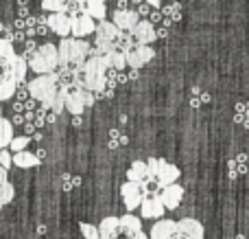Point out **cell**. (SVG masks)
<instances>
[{"label": "cell", "instance_id": "9c48e42d", "mask_svg": "<svg viewBox=\"0 0 249 239\" xmlns=\"http://www.w3.org/2000/svg\"><path fill=\"white\" fill-rule=\"evenodd\" d=\"M94 95L86 88L66 86L64 88V110H68L72 117H81V112L90 105H94Z\"/></svg>", "mask_w": 249, "mask_h": 239}, {"label": "cell", "instance_id": "d590c367", "mask_svg": "<svg viewBox=\"0 0 249 239\" xmlns=\"http://www.w3.org/2000/svg\"><path fill=\"white\" fill-rule=\"evenodd\" d=\"M72 125H74V127L81 125V117H74V119H72Z\"/></svg>", "mask_w": 249, "mask_h": 239}, {"label": "cell", "instance_id": "277c9868", "mask_svg": "<svg viewBox=\"0 0 249 239\" xmlns=\"http://www.w3.org/2000/svg\"><path fill=\"white\" fill-rule=\"evenodd\" d=\"M149 239H206V231L201 222L195 218L158 219L151 226Z\"/></svg>", "mask_w": 249, "mask_h": 239}, {"label": "cell", "instance_id": "8d00e7d4", "mask_svg": "<svg viewBox=\"0 0 249 239\" xmlns=\"http://www.w3.org/2000/svg\"><path fill=\"white\" fill-rule=\"evenodd\" d=\"M138 75H140V73H138V70H133V68H131V73H129V79H138Z\"/></svg>", "mask_w": 249, "mask_h": 239}, {"label": "cell", "instance_id": "d6a6232c", "mask_svg": "<svg viewBox=\"0 0 249 239\" xmlns=\"http://www.w3.org/2000/svg\"><path fill=\"white\" fill-rule=\"evenodd\" d=\"M146 4H149L151 9H160L162 7V0H146Z\"/></svg>", "mask_w": 249, "mask_h": 239}, {"label": "cell", "instance_id": "ac0fdd59", "mask_svg": "<svg viewBox=\"0 0 249 239\" xmlns=\"http://www.w3.org/2000/svg\"><path fill=\"white\" fill-rule=\"evenodd\" d=\"M42 9L51 13H68L74 16L79 11V0H42Z\"/></svg>", "mask_w": 249, "mask_h": 239}, {"label": "cell", "instance_id": "3957f363", "mask_svg": "<svg viewBox=\"0 0 249 239\" xmlns=\"http://www.w3.org/2000/svg\"><path fill=\"white\" fill-rule=\"evenodd\" d=\"M99 239H149L138 215H109L101 219Z\"/></svg>", "mask_w": 249, "mask_h": 239}, {"label": "cell", "instance_id": "603a6c76", "mask_svg": "<svg viewBox=\"0 0 249 239\" xmlns=\"http://www.w3.org/2000/svg\"><path fill=\"white\" fill-rule=\"evenodd\" d=\"M127 180L129 182H138V184L146 182V165H144V160L131 162V167H129V171H127Z\"/></svg>", "mask_w": 249, "mask_h": 239}, {"label": "cell", "instance_id": "74e56055", "mask_svg": "<svg viewBox=\"0 0 249 239\" xmlns=\"http://www.w3.org/2000/svg\"><path fill=\"white\" fill-rule=\"evenodd\" d=\"M24 127H26V132H29V134H31V132H33V130H35V125H33V123H26Z\"/></svg>", "mask_w": 249, "mask_h": 239}, {"label": "cell", "instance_id": "7402d4cb", "mask_svg": "<svg viewBox=\"0 0 249 239\" xmlns=\"http://www.w3.org/2000/svg\"><path fill=\"white\" fill-rule=\"evenodd\" d=\"M13 136H16V134H13L11 121H9V119H4L2 110H0V152L9 147V143H11Z\"/></svg>", "mask_w": 249, "mask_h": 239}, {"label": "cell", "instance_id": "4dcf8cb0", "mask_svg": "<svg viewBox=\"0 0 249 239\" xmlns=\"http://www.w3.org/2000/svg\"><path fill=\"white\" fill-rule=\"evenodd\" d=\"M24 42H26V48H24V53H22V57H24V60H29V57L37 51V44H35V40H24Z\"/></svg>", "mask_w": 249, "mask_h": 239}, {"label": "cell", "instance_id": "f1b7e54d", "mask_svg": "<svg viewBox=\"0 0 249 239\" xmlns=\"http://www.w3.org/2000/svg\"><path fill=\"white\" fill-rule=\"evenodd\" d=\"M79 231L83 233V237H86V239H99V228H96L94 224L81 222V224H79Z\"/></svg>", "mask_w": 249, "mask_h": 239}, {"label": "cell", "instance_id": "8992f818", "mask_svg": "<svg viewBox=\"0 0 249 239\" xmlns=\"http://www.w3.org/2000/svg\"><path fill=\"white\" fill-rule=\"evenodd\" d=\"M144 165H146V182L151 180L158 191H162L168 184H175L181 176L179 167L164 160V158H149Z\"/></svg>", "mask_w": 249, "mask_h": 239}, {"label": "cell", "instance_id": "9a60e30c", "mask_svg": "<svg viewBox=\"0 0 249 239\" xmlns=\"http://www.w3.org/2000/svg\"><path fill=\"white\" fill-rule=\"evenodd\" d=\"M140 213L144 219H162V215L166 213V209L162 206L158 193H151V196L142 198L140 202Z\"/></svg>", "mask_w": 249, "mask_h": 239}, {"label": "cell", "instance_id": "7c38bea8", "mask_svg": "<svg viewBox=\"0 0 249 239\" xmlns=\"http://www.w3.org/2000/svg\"><path fill=\"white\" fill-rule=\"evenodd\" d=\"M153 57H155V51L151 46H133L131 51L124 53V64H127L129 68L138 70L144 64H149Z\"/></svg>", "mask_w": 249, "mask_h": 239}, {"label": "cell", "instance_id": "44dd1931", "mask_svg": "<svg viewBox=\"0 0 249 239\" xmlns=\"http://www.w3.org/2000/svg\"><path fill=\"white\" fill-rule=\"evenodd\" d=\"M11 165L20 167V169H31V167H37L39 165V158L31 152H18V154H11Z\"/></svg>", "mask_w": 249, "mask_h": 239}, {"label": "cell", "instance_id": "52a82bcc", "mask_svg": "<svg viewBox=\"0 0 249 239\" xmlns=\"http://www.w3.org/2000/svg\"><path fill=\"white\" fill-rule=\"evenodd\" d=\"M26 66H29L33 73H37V75L57 73V68H59V61H57V46L55 44H51V42L37 46V51L26 60Z\"/></svg>", "mask_w": 249, "mask_h": 239}, {"label": "cell", "instance_id": "ba28073f", "mask_svg": "<svg viewBox=\"0 0 249 239\" xmlns=\"http://www.w3.org/2000/svg\"><path fill=\"white\" fill-rule=\"evenodd\" d=\"M118 35H121V31H118L109 20L96 22V29H94V46H92V48H94L99 55H109V53L116 51Z\"/></svg>", "mask_w": 249, "mask_h": 239}, {"label": "cell", "instance_id": "5bb4252c", "mask_svg": "<svg viewBox=\"0 0 249 239\" xmlns=\"http://www.w3.org/2000/svg\"><path fill=\"white\" fill-rule=\"evenodd\" d=\"M158 198H160V202H162V206L166 211H175L177 206H179V202H181V198H184V187L181 184H168V187H164L162 191L158 193Z\"/></svg>", "mask_w": 249, "mask_h": 239}, {"label": "cell", "instance_id": "8fae6325", "mask_svg": "<svg viewBox=\"0 0 249 239\" xmlns=\"http://www.w3.org/2000/svg\"><path fill=\"white\" fill-rule=\"evenodd\" d=\"M155 24H151L149 20H140L131 31H129V38L133 40L136 46H151V44L158 40V33H155Z\"/></svg>", "mask_w": 249, "mask_h": 239}, {"label": "cell", "instance_id": "f35d334b", "mask_svg": "<svg viewBox=\"0 0 249 239\" xmlns=\"http://www.w3.org/2000/svg\"><path fill=\"white\" fill-rule=\"evenodd\" d=\"M118 2H121V9H123V4H124V2H127V0H118Z\"/></svg>", "mask_w": 249, "mask_h": 239}, {"label": "cell", "instance_id": "5b68a950", "mask_svg": "<svg viewBox=\"0 0 249 239\" xmlns=\"http://www.w3.org/2000/svg\"><path fill=\"white\" fill-rule=\"evenodd\" d=\"M92 51V44L86 40L77 38H64L57 46V61L59 68L57 70H68V73H79L83 68V64L88 61Z\"/></svg>", "mask_w": 249, "mask_h": 239}, {"label": "cell", "instance_id": "d4e9b609", "mask_svg": "<svg viewBox=\"0 0 249 239\" xmlns=\"http://www.w3.org/2000/svg\"><path fill=\"white\" fill-rule=\"evenodd\" d=\"M107 60H109V68L118 70V73H123V68H127V64H124V53H121V51L109 53Z\"/></svg>", "mask_w": 249, "mask_h": 239}, {"label": "cell", "instance_id": "ffe728a7", "mask_svg": "<svg viewBox=\"0 0 249 239\" xmlns=\"http://www.w3.org/2000/svg\"><path fill=\"white\" fill-rule=\"evenodd\" d=\"M13 198H16V189H13L11 180H9V174L0 167V211H2Z\"/></svg>", "mask_w": 249, "mask_h": 239}, {"label": "cell", "instance_id": "f546056e", "mask_svg": "<svg viewBox=\"0 0 249 239\" xmlns=\"http://www.w3.org/2000/svg\"><path fill=\"white\" fill-rule=\"evenodd\" d=\"M0 167H2L4 171H9V167H11V152H9V149L0 152Z\"/></svg>", "mask_w": 249, "mask_h": 239}, {"label": "cell", "instance_id": "83f0119b", "mask_svg": "<svg viewBox=\"0 0 249 239\" xmlns=\"http://www.w3.org/2000/svg\"><path fill=\"white\" fill-rule=\"evenodd\" d=\"M127 143V136L123 134L121 130H118V127H114L112 132H109V147H121V145H124Z\"/></svg>", "mask_w": 249, "mask_h": 239}, {"label": "cell", "instance_id": "d6986e66", "mask_svg": "<svg viewBox=\"0 0 249 239\" xmlns=\"http://www.w3.org/2000/svg\"><path fill=\"white\" fill-rule=\"evenodd\" d=\"M79 11L90 16L92 20H105L107 16V4L105 0H79Z\"/></svg>", "mask_w": 249, "mask_h": 239}, {"label": "cell", "instance_id": "e575fe53", "mask_svg": "<svg viewBox=\"0 0 249 239\" xmlns=\"http://www.w3.org/2000/svg\"><path fill=\"white\" fill-rule=\"evenodd\" d=\"M55 119H57V114H53V112H46V119H44V121H48V123H55Z\"/></svg>", "mask_w": 249, "mask_h": 239}, {"label": "cell", "instance_id": "4316f807", "mask_svg": "<svg viewBox=\"0 0 249 239\" xmlns=\"http://www.w3.org/2000/svg\"><path fill=\"white\" fill-rule=\"evenodd\" d=\"M31 143V139L29 136H13L11 139V143H9V152H13V154H18V152H24L26 149V145Z\"/></svg>", "mask_w": 249, "mask_h": 239}, {"label": "cell", "instance_id": "4fadbf2b", "mask_svg": "<svg viewBox=\"0 0 249 239\" xmlns=\"http://www.w3.org/2000/svg\"><path fill=\"white\" fill-rule=\"evenodd\" d=\"M96 29V22L92 20L90 16H86V13H74V16H70V33H72V38L81 40L86 38V35H92Z\"/></svg>", "mask_w": 249, "mask_h": 239}, {"label": "cell", "instance_id": "cb8c5ba5", "mask_svg": "<svg viewBox=\"0 0 249 239\" xmlns=\"http://www.w3.org/2000/svg\"><path fill=\"white\" fill-rule=\"evenodd\" d=\"M162 18H164V26L175 24V22H179V20H181V7H179L177 2L166 4V7L162 9Z\"/></svg>", "mask_w": 249, "mask_h": 239}, {"label": "cell", "instance_id": "1f68e13d", "mask_svg": "<svg viewBox=\"0 0 249 239\" xmlns=\"http://www.w3.org/2000/svg\"><path fill=\"white\" fill-rule=\"evenodd\" d=\"M149 11H151V7H149V4H140V7L136 9V13H138V16H144L146 20H149Z\"/></svg>", "mask_w": 249, "mask_h": 239}, {"label": "cell", "instance_id": "484cf974", "mask_svg": "<svg viewBox=\"0 0 249 239\" xmlns=\"http://www.w3.org/2000/svg\"><path fill=\"white\" fill-rule=\"evenodd\" d=\"M234 121L241 123V125L249 127V101L247 103H238L236 105V114H234Z\"/></svg>", "mask_w": 249, "mask_h": 239}, {"label": "cell", "instance_id": "e0dca14e", "mask_svg": "<svg viewBox=\"0 0 249 239\" xmlns=\"http://www.w3.org/2000/svg\"><path fill=\"white\" fill-rule=\"evenodd\" d=\"M48 31H53L59 38H70V16L68 13H51L46 18Z\"/></svg>", "mask_w": 249, "mask_h": 239}, {"label": "cell", "instance_id": "6da1fadb", "mask_svg": "<svg viewBox=\"0 0 249 239\" xmlns=\"http://www.w3.org/2000/svg\"><path fill=\"white\" fill-rule=\"evenodd\" d=\"M26 77V60L9 40L0 38V101H9Z\"/></svg>", "mask_w": 249, "mask_h": 239}, {"label": "cell", "instance_id": "2e32d148", "mask_svg": "<svg viewBox=\"0 0 249 239\" xmlns=\"http://www.w3.org/2000/svg\"><path fill=\"white\" fill-rule=\"evenodd\" d=\"M138 22H140V16L136 13V9H118L112 18V24L116 26L121 33H129Z\"/></svg>", "mask_w": 249, "mask_h": 239}, {"label": "cell", "instance_id": "7a4b0ae2", "mask_svg": "<svg viewBox=\"0 0 249 239\" xmlns=\"http://www.w3.org/2000/svg\"><path fill=\"white\" fill-rule=\"evenodd\" d=\"M64 88L59 81V75H37L35 79H31L26 83V92L33 101H39L42 108H46L53 114L64 112Z\"/></svg>", "mask_w": 249, "mask_h": 239}, {"label": "cell", "instance_id": "836d02e7", "mask_svg": "<svg viewBox=\"0 0 249 239\" xmlns=\"http://www.w3.org/2000/svg\"><path fill=\"white\" fill-rule=\"evenodd\" d=\"M160 20H162V13H160V11L151 13V18H149V22H151V24H153V22H160Z\"/></svg>", "mask_w": 249, "mask_h": 239}, {"label": "cell", "instance_id": "30bf717a", "mask_svg": "<svg viewBox=\"0 0 249 239\" xmlns=\"http://www.w3.org/2000/svg\"><path fill=\"white\" fill-rule=\"evenodd\" d=\"M121 196H123V202H124V209H127L129 213H133L136 209H140L142 198L151 196V187H149V182L138 184V182H129L127 180V182L121 187Z\"/></svg>", "mask_w": 249, "mask_h": 239}]
</instances>
